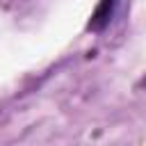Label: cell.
Masks as SVG:
<instances>
[{"mask_svg": "<svg viewBox=\"0 0 146 146\" xmlns=\"http://www.w3.org/2000/svg\"><path fill=\"white\" fill-rule=\"evenodd\" d=\"M139 89H146V75H144V78L139 80Z\"/></svg>", "mask_w": 146, "mask_h": 146, "instance_id": "7a4b0ae2", "label": "cell"}, {"mask_svg": "<svg viewBox=\"0 0 146 146\" xmlns=\"http://www.w3.org/2000/svg\"><path fill=\"white\" fill-rule=\"evenodd\" d=\"M119 5H121V0H98L96 9L91 11V16H89V21L84 25V30L94 32V34H103L112 25V21L116 18Z\"/></svg>", "mask_w": 146, "mask_h": 146, "instance_id": "6da1fadb", "label": "cell"}]
</instances>
